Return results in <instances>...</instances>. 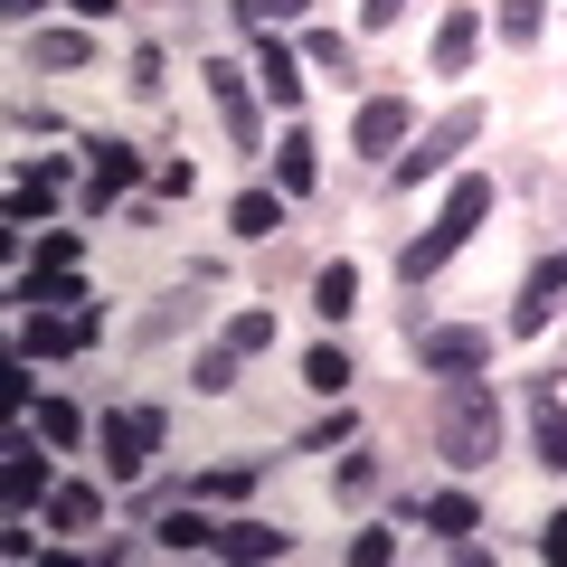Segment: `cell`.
<instances>
[{
  "mask_svg": "<svg viewBox=\"0 0 567 567\" xmlns=\"http://www.w3.org/2000/svg\"><path fill=\"white\" fill-rule=\"evenodd\" d=\"M66 265H76V227H48V237H39V265H29V275H66Z\"/></svg>",
  "mask_w": 567,
  "mask_h": 567,
  "instance_id": "obj_33",
  "label": "cell"
},
{
  "mask_svg": "<svg viewBox=\"0 0 567 567\" xmlns=\"http://www.w3.org/2000/svg\"><path fill=\"white\" fill-rule=\"evenodd\" d=\"M58 181H66V162H20L10 171V227L48 218V208H58Z\"/></svg>",
  "mask_w": 567,
  "mask_h": 567,
  "instance_id": "obj_15",
  "label": "cell"
},
{
  "mask_svg": "<svg viewBox=\"0 0 567 567\" xmlns=\"http://www.w3.org/2000/svg\"><path fill=\"white\" fill-rule=\"evenodd\" d=\"M548 29V0H502V10H492V39L502 48H529Z\"/></svg>",
  "mask_w": 567,
  "mask_h": 567,
  "instance_id": "obj_28",
  "label": "cell"
},
{
  "mask_svg": "<svg viewBox=\"0 0 567 567\" xmlns=\"http://www.w3.org/2000/svg\"><path fill=\"white\" fill-rule=\"evenodd\" d=\"M350 435H360V416H350V406H341V416H322V425H312V435H303V454H341Z\"/></svg>",
  "mask_w": 567,
  "mask_h": 567,
  "instance_id": "obj_35",
  "label": "cell"
},
{
  "mask_svg": "<svg viewBox=\"0 0 567 567\" xmlns=\"http://www.w3.org/2000/svg\"><path fill=\"white\" fill-rule=\"evenodd\" d=\"M66 350H85L76 341V312H39V303H29L20 312V360H66Z\"/></svg>",
  "mask_w": 567,
  "mask_h": 567,
  "instance_id": "obj_16",
  "label": "cell"
},
{
  "mask_svg": "<svg viewBox=\"0 0 567 567\" xmlns=\"http://www.w3.org/2000/svg\"><path fill=\"white\" fill-rule=\"evenodd\" d=\"M416 133V104L406 95H369L360 123H350V152H369V162H398V142Z\"/></svg>",
  "mask_w": 567,
  "mask_h": 567,
  "instance_id": "obj_10",
  "label": "cell"
},
{
  "mask_svg": "<svg viewBox=\"0 0 567 567\" xmlns=\"http://www.w3.org/2000/svg\"><path fill=\"white\" fill-rule=\"evenodd\" d=\"M529 445H539L548 473H567V406H558V369L529 379Z\"/></svg>",
  "mask_w": 567,
  "mask_h": 567,
  "instance_id": "obj_12",
  "label": "cell"
},
{
  "mask_svg": "<svg viewBox=\"0 0 567 567\" xmlns=\"http://www.w3.org/2000/svg\"><path fill=\"white\" fill-rule=\"evenodd\" d=\"M227 341H237L246 360H256V350H275V312H237V322H227Z\"/></svg>",
  "mask_w": 567,
  "mask_h": 567,
  "instance_id": "obj_34",
  "label": "cell"
},
{
  "mask_svg": "<svg viewBox=\"0 0 567 567\" xmlns=\"http://www.w3.org/2000/svg\"><path fill=\"white\" fill-rule=\"evenodd\" d=\"M199 293H208L199 275H189L181 293H162V303H152V312H142V322H133V350H171V341H189V331H199V312H208Z\"/></svg>",
  "mask_w": 567,
  "mask_h": 567,
  "instance_id": "obj_11",
  "label": "cell"
},
{
  "mask_svg": "<svg viewBox=\"0 0 567 567\" xmlns=\"http://www.w3.org/2000/svg\"><path fill=\"white\" fill-rule=\"evenodd\" d=\"M425 435H435V454H445L454 473H483L492 454H502V388H492V379H473V369L435 379V406H425Z\"/></svg>",
  "mask_w": 567,
  "mask_h": 567,
  "instance_id": "obj_1",
  "label": "cell"
},
{
  "mask_svg": "<svg viewBox=\"0 0 567 567\" xmlns=\"http://www.w3.org/2000/svg\"><path fill=\"white\" fill-rule=\"evenodd\" d=\"M66 10H76L85 29H104V20H114V10H123V0H66Z\"/></svg>",
  "mask_w": 567,
  "mask_h": 567,
  "instance_id": "obj_43",
  "label": "cell"
},
{
  "mask_svg": "<svg viewBox=\"0 0 567 567\" xmlns=\"http://www.w3.org/2000/svg\"><path fill=\"white\" fill-rule=\"evenodd\" d=\"M39 10H48V0H0V20H10V29H39Z\"/></svg>",
  "mask_w": 567,
  "mask_h": 567,
  "instance_id": "obj_42",
  "label": "cell"
},
{
  "mask_svg": "<svg viewBox=\"0 0 567 567\" xmlns=\"http://www.w3.org/2000/svg\"><path fill=\"white\" fill-rule=\"evenodd\" d=\"M416 529L464 539V529H483V502H473V492H416Z\"/></svg>",
  "mask_w": 567,
  "mask_h": 567,
  "instance_id": "obj_19",
  "label": "cell"
},
{
  "mask_svg": "<svg viewBox=\"0 0 567 567\" xmlns=\"http://www.w3.org/2000/svg\"><path fill=\"white\" fill-rule=\"evenodd\" d=\"M312 312H322V322H350V312H360V265H322V275H312Z\"/></svg>",
  "mask_w": 567,
  "mask_h": 567,
  "instance_id": "obj_24",
  "label": "cell"
},
{
  "mask_svg": "<svg viewBox=\"0 0 567 567\" xmlns=\"http://www.w3.org/2000/svg\"><path fill=\"white\" fill-rule=\"evenodd\" d=\"M312 181H322V142H312L303 123H293V133L275 142V189H284V199H303Z\"/></svg>",
  "mask_w": 567,
  "mask_h": 567,
  "instance_id": "obj_17",
  "label": "cell"
},
{
  "mask_svg": "<svg viewBox=\"0 0 567 567\" xmlns=\"http://www.w3.org/2000/svg\"><path fill=\"white\" fill-rule=\"evenodd\" d=\"M189 189H199V171H189V162H162V171H152V199H189Z\"/></svg>",
  "mask_w": 567,
  "mask_h": 567,
  "instance_id": "obj_38",
  "label": "cell"
},
{
  "mask_svg": "<svg viewBox=\"0 0 567 567\" xmlns=\"http://www.w3.org/2000/svg\"><path fill=\"white\" fill-rule=\"evenodd\" d=\"M0 492H10V511H20V520H29V511H48V492H58V483H48V454H39V435H29V425H10Z\"/></svg>",
  "mask_w": 567,
  "mask_h": 567,
  "instance_id": "obj_9",
  "label": "cell"
},
{
  "mask_svg": "<svg viewBox=\"0 0 567 567\" xmlns=\"http://www.w3.org/2000/svg\"><path fill=\"white\" fill-rule=\"evenodd\" d=\"M171 416L162 406H114V416L95 425V445H104V483H142L152 473V454H162Z\"/></svg>",
  "mask_w": 567,
  "mask_h": 567,
  "instance_id": "obj_3",
  "label": "cell"
},
{
  "mask_svg": "<svg viewBox=\"0 0 567 567\" xmlns=\"http://www.w3.org/2000/svg\"><path fill=\"white\" fill-rule=\"evenodd\" d=\"M227 227H237L246 246H265L284 227V189H237V208H227Z\"/></svg>",
  "mask_w": 567,
  "mask_h": 567,
  "instance_id": "obj_23",
  "label": "cell"
},
{
  "mask_svg": "<svg viewBox=\"0 0 567 567\" xmlns=\"http://www.w3.org/2000/svg\"><path fill=\"white\" fill-rule=\"evenodd\" d=\"M483 218H492V181H483V171H464V181L445 189V208H435V227H416V237L398 246V284L416 293V284L435 275V265H445V256H454V246H464Z\"/></svg>",
  "mask_w": 567,
  "mask_h": 567,
  "instance_id": "obj_2",
  "label": "cell"
},
{
  "mask_svg": "<svg viewBox=\"0 0 567 567\" xmlns=\"http://www.w3.org/2000/svg\"><path fill=\"white\" fill-rule=\"evenodd\" d=\"M360 20H369V29H398V20H406V0H360Z\"/></svg>",
  "mask_w": 567,
  "mask_h": 567,
  "instance_id": "obj_41",
  "label": "cell"
},
{
  "mask_svg": "<svg viewBox=\"0 0 567 567\" xmlns=\"http://www.w3.org/2000/svg\"><path fill=\"white\" fill-rule=\"evenodd\" d=\"M123 76H133V95H162L171 58H162V48H133V66H123Z\"/></svg>",
  "mask_w": 567,
  "mask_h": 567,
  "instance_id": "obj_36",
  "label": "cell"
},
{
  "mask_svg": "<svg viewBox=\"0 0 567 567\" xmlns=\"http://www.w3.org/2000/svg\"><path fill=\"white\" fill-rule=\"evenodd\" d=\"M558 303H567V246H558V256H539V265H529V275H520V303H511V341H529V331H548V322H558Z\"/></svg>",
  "mask_w": 567,
  "mask_h": 567,
  "instance_id": "obj_8",
  "label": "cell"
},
{
  "mask_svg": "<svg viewBox=\"0 0 567 567\" xmlns=\"http://www.w3.org/2000/svg\"><path fill=\"white\" fill-rule=\"evenodd\" d=\"M473 48H483V10H445L435 20V76H464Z\"/></svg>",
  "mask_w": 567,
  "mask_h": 567,
  "instance_id": "obj_18",
  "label": "cell"
},
{
  "mask_svg": "<svg viewBox=\"0 0 567 567\" xmlns=\"http://www.w3.org/2000/svg\"><path fill=\"white\" fill-rule=\"evenodd\" d=\"M350 558H360V567H388V558H398V529H360V539H350Z\"/></svg>",
  "mask_w": 567,
  "mask_h": 567,
  "instance_id": "obj_39",
  "label": "cell"
},
{
  "mask_svg": "<svg viewBox=\"0 0 567 567\" xmlns=\"http://www.w3.org/2000/svg\"><path fill=\"white\" fill-rule=\"evenodd\" d=\"M29 58L58 66V76H76V66H95V29H39V39H29Z\"/></svg>",
  "mask_w": 567,
  "mask_h": 567,
  "instance_id": "obj_21",
  "label": "cell"
},
{
  "mask_svg": "<svg viewBox=\"0 0 567 567\" xmlns=\"http://www.w3.org/2000/svg\"><path fill=\"white\" fill-rule=\"evenodd\" d=\"M312 0H227V20L237 29H284V20H303Z\"/></svg>",
  "mask_w": 567,
  "mask_h": 567,
  "instance_id": "obj_31",
  "label": "cell"
},
{
  "mask_svg": "<svg viewBox=\"0 0 567 567\" xmlns=\"http://www.w3.org/2000/svg\"><path fill=\"white\" fill-rule=\"evenodd\" d=\"M133 181H142V152H133V142H123V133H85V199H76L85 218H104Z\"/></svg>",
  "mask_w": 567,
  "mask_h": 567,
  "instance_id": "obj_6",
  "label": "cell"
},
{
  "mask_svg": "<svg viewBox=\"0 0 567 567\" xmlns=\"http://www.w3.org/2000/svg\"><path fill=\"white\" fill-rule=\"evenodd\" d=\"M104 520V492L95 483H58L48 492V529H95Z\"/></svg>",
  "mask_w": 567,
  "mask_h": 567,
  "instance_id": "obj_26",
  "label": "cell"
},
{
  "mask_svg": "<svg viewBox=\"0 0 567 567\" xmlns=\"http://www.w3.org/2000/svg\"><path fill=\"white\" fill-rule=\"evenodd\" d=\"M350 379H360V369H350V350H341V341H322V350H303V388H322V398H341Z\"/></svg>",
  "mask_w": 567,
  "mask_h": 567,
  "instance_id": "obj_29",
  "label": "cell"
},
{
  "mask_svg": "<svg viewBox=\"0 0 567 567\" xmlns=\"http://www.w3.org/2000/svg\"><path fill=\"white\" fill-rule=\"evenodd\" d=\"M275 464V454H246V464H218V473H189V492H199V502H246V492H256V473Z\"/></svg>",
  "mask_w": 567,
  "mask_h": 567,
  "instance_id": "obj_25",
  "label": "cell"
},
{
  "mask_svg": "<svg viewBox=\"0 0 567 567\" xmlns=\"http://www.w3.org/2000/svg\"><path fill=\"white\" fill-rule=\"evenodd\" d=\"M218 558H293V529H275V520H218Z\"/></svg>",
  "mask_w": 567,
  "mask_h": 567,
  "instance_id": "obj_20",
  "label": "cell"
},
{
  "mask_svg": "<svg viewBox=\"0 0 567 567\" xmlns=\"http://www.w3.org/2000/svg\"><path fill=\"white\" fill-rule=\"evenodd\" d=\"M237 360H246L237 341H208L199 360H189V388H199V398H227V388H237Z\"/></svg>",
  "mask_w": 567,
  "mask_h": 567,
  "instance_id": "obj_27",
  "label": "cell"
},
{
  "mask_svg": "<svg viewBox=\"0 0 567 567\" xmlns=\"http://www.w3.org/2000/svg\"><path fill=\"white\" fill-rule=\"evenodd\" d=\"M246 76H256V85H265V104H284V114L303 104V58H293L284 39H265V29H256V66H246Z\"/></svg>",
  "mask_w": 567,
  "mask_h": 567,
  "instance_id": "obj_13",
  "label": "cell"
},
{
  "mask_svg": "<svg viewBox=\"0 0 567 567\" xmlns=\"http://www.w3.org/2000/svg\"><path fill=\"white\" fill-rule=\"evenodd\" d=\"M199 76H208V95H218V123H227V142H237V152H265V114H256V76H246V66H227V58H208Z\"/></svg>",
  "mask_w": 567,
  "mask_h": 567,
  "instance_id": "obj_7",
  "label": "cell"
},
{
  "mask_svg": "<svg viewBox=\"0 0 567 567\" xmlns=\"http://www.w3.org/2000/svg\"><path fill=\"white\" fill-rule=\"evenodd\" d=\"M473 142H483V104H445V114H435V123L416 133V152H398L388 171H398L406 189H416V181H445V171H454V152H473Z\"/></svg>",
  "mask_w": 567,
  "mask_h": 567,
  "instance_id": "obj_4",
  "label": "cell"
},
{
  "mask_svg": "<svg viewBox=\"0 0 567 567\" xmlns=\"http://www.w3.org/2000/svg\"><path fill=\"white\" fill-rule=\"evenodd\" d=\"M303 58L322 66V76H360V48H350L341 29H312V39H303Z\"/></svg>",
  "mask_w": 567,
  "mask_h": 567,
  "instance_id": "obj_30",
  "label": "cell"
},
{
  "mask_svg": "<svg viewBox=\"0 0 567 567\" xmlns=\"http://www.w3.org/2000/svg\"><path fill=\"white\" fill-rule=\"evenodd\" d=\"M360 492H379V454H341V502H360Z\"/></svg>",
  "mask_w": 567,
  "mask_h": 567,
  "instance_id": "obj_37",
  "label": "cell"
},
{
  "mask_svg": "<svg viewBox=\"0 0 567 567\" xmlns=\"http://www.w3.org/2000/svg\"><path fill=\"white\" fill-rule=\"evenodd\" d=\"M39 435H48V445H76V435H85V416H76L66 398H39Z\"/></svg>",
  "mask_w": 567,
  "mask_h": 567,
  "instance_id": "obj_32",
  "label": "cell"
},
{
  "mask_svg": "<svg viewBox=\"0 0 567 567\" xmlns=\"http://www.w3.org/2000/svg\"><path fill=\"white\" fill-rule=\"evenodd\" d=\"M152 548H171V558H199V548H218V520L199 511V492H189V502H171L162 520H152Z\"/></svg>",
  "mask_w": 567,
  "mask_h": 567,
  "instance_id": "obj_14",
  "label": "cell"
},
{
  "mask_svg": "<svg viewBox=\"0 0 567 567\" xmlns=\"http://www.w3.org/2000/svg\"><path fill=\"white\" fill-rule=\"evenodd\" d=\"M406 350H416L425 379H454V369H492V331H483V322H425V331H406Z\"/></svg>",
  "mask_w": 567,
  "mask_h": 567,
  "instance_id": "obj_5",
  "label": "cell"
},
{
  "mask_svg": "<svg viewBox=\"0 0 567 567\" xmlns=\"http://www.w3.org/2000/svg\"><path fill=\"white\" fill-rule=\"evenodd\" d=\"M20 303H39V312H85L95 293H85V275L66 265V275H20Z\"/></svg>",
  "mask_w": 567,
  "mask_h": 567,
  "instance_id": "obj_22",
  "label": "cell"
},
{
  "mask_svg": "<svg viewBox=\"0 0 567 567\" xmlns=\"http://www.w3.org/2000/svg\"><path fill=\"white\" fill-rule=\"evenodd\" d=\"M539 558L567 567V511H548V520H539Z\"/></svg>",
  "mask_w": 567,
  "mask_h": 567,
  "instance_id": "obj_40",
  "label": "cell"
}]
</instances>
